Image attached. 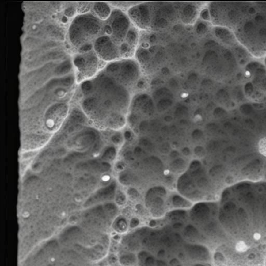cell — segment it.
I'll return each instance as SVG.
<instances>
[{"mask_svg": "<svg viewBox=\"0 0 266 266\" xmlns=\"http://www.w3.org/2000/svg\"><path fill=\"white\" fill-rule=\"evenodd\" d=\"M235 249L239 252H244L247 251L248 247L244 241H239L236 244Z\"/></svg>", "mask_w": 266, "mask_h": 266, "instance_id": "2", "label": "cell"}, {"mask_svg": "<svg viewBox=\"0 0 266 266\" xmlns=\"http://www.w3.org/2000/svg\"><path fill=\"white\" fill-rule=\"evenodd\" d=\"M253 238H254V239L255 240H259L260 239H261V234H259L258 232H256V233H255V234H254V235H253Z\"/></svg>", "mask_w": 266, "mask_h": 266, "instance_id": "3", "label": "cell"}, {"mask_svg": "<svg viewBox=\"0 0 266 266\" xmlns=\"http://www.w3.org/2000/svg\"><path fill=\"white\" fill-rule=\"evenodd\" d=\"M258 149L260 153L266 157V137L261 138L258 143Z\"/></svg>", "mask_w": 266, "mask_h": 266, "instance_id": "1", "label": "cell"}]
</instances>
